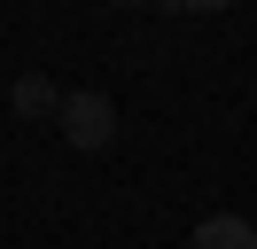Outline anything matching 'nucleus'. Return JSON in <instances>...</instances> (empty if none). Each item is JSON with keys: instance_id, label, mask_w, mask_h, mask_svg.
Instances as JSON below:
<instances>
[{"instance_id": "obj_3", "label": "nucleus", "mask_w": 257, "mask_h": 249, "mask_svg": "<svg viewBox=\"0 0 257 249\" xmlns=\"http://www.w3.org/2000/svg\"><path fill=\"white\" fill-rule=\"evenodd\" d=\"M8 101H16V117H63V93H55V78H16V93H8Z\"/></svg>"}, {"instance_id": "obj_2", "label": "nucleus", "mask_w": 257, "mask_h": 249, "mask_svg": "<svg viewBox=\"0 0 257 249\" xmlns=\"http://www.w3.org/2000/svg\"><path fill=\"white\" fill-rule=\"evenodd\" d=\"M187 249H257V226H249L241 210H210L203 226L187 233Z\"/></svg>"}, {"instance_id": "obj_1", "label": "nucleus", "mask_w": 257, "mask_h": 249, "mask_svg": "<svg viewBox=\"0 0 257 249\" xmlns=\"http://www.w3.org/2000/svg\"><path fill=\"white\" fill-rule=\"evenodd\" d=\"M55 125H63L70 148L94 156V148H109V140H117V101H109V93H94V86H78V93H63V117H55Z\"/></svg>"}]
</instances>
